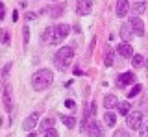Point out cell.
I'll return each instance as SVG.
<instances>
[{"instance_id": "obj_1", "label": "cell", "mask_w": 148, "mask_h": 137, "mask_svg": "<svg viewBox=\"0 0 148 137\" xmlns=\"http://www.w3.org/2000/svg\"><path fill=\"white\" fill-rule=\"evenodd\" d=\"M54 82V72L48 68H41L32 76V87L35 91H45L46 87H50Z\"/></svg>"}, {"instance_id": "obj_2", "label": "cell", "mask_w": 148, "mask_h": 137, "mask_svg": "<svg viewBox=\"0 0 148 137\" xmlns=\"http://www.w3.org/2000/svg\"><path fill=\"white\" fill-rule=\"evenodd\" d=\"M72 58H74V50L71 47H61L54 56V65L58 68H61V71H65V68L71 65Z\"/></svg>"}, {"instance_id": "obj_3", "label": "cell", "mask_w": 148, "mask_h": 137, "mask_svg": "<svg viewBox=\"0 0 148 137\" xmlns=\"http://www.w3.org/2000/svg\"><path fill=\"white\" fill-rule=\"evenodd\" d=\"M69 32H71V26H69V24L54 26V41H52V45H59L69 35Z\"/></svg>"}, {"instance_id": "obj_4", "label": "cell", "mask_w": 148, "mask_h": 137, "mask_svg": "<svg viewBox=\"0 0 148 137\" xmlns=\"http://www.w3.org/2000/svg\"><path fill=\"white\" fill-rule=\"evenodd\" d=\"M83 132H85V134L89 135V137H104L100 124H96V122L92 121V119H91V122H87V119H85V124H83Z\"/></svg>"}, {"instance_id": "obj_5", "label": "cell", "mask_w": 148, "mask_h": 137, "mask_svg": "<svg viewBox=\"0 0 148 137\" xmlns=\"http://www.w3.org/2000/svg\"><path fill=\"white\" fill-rule=\"evenodd\" d=\"M126 117H128V128H132V130L141 128V124H143V113L141 111H132Z\"/></svg>"}, {"instance_id": "obj_6", "label": "cell", "mask_w": 148, "mask_h": 137, "mask_svg": "<svg viewBox=\"0 0 148 137\" xmlns=\"http://www.w3.org/2000/svg\"><path fill=\"white\" fill-rule=\"evenodd\" d=\"M2 102H4V108H6L8 111H11V108H13L11 85H4V89H2Z\"/></svg>"}, {"instance_id": "obj_7", "label": "cell", "mask_w": 148, "mask_h": 137, "mask_svg": "<svg viewBox=\"0 0 148 137\" xmlns=\"http://www.w3.org/2000/svg\"><path fill=\"white\" fill-rule=\"evenodd\" d=\"M128 22H130V26L133 28V32H135V35H139V37H141V35H145V24H143V21L139 19L137 15H133Z\"/></svg>"}, {"instance_id": "obj_8", "label": "cell", "mask_w": 148, "mask_h": 137, "mask_svg": "<svg viewBox=\"0 0 148 137\" xmlns=\"http://www.w3.org/2000/svg\"><path fill=\"white\" fill-rule=\"evenodd\" d=\"M91 8H92L91 0H78L76 13H78V15H89V13H91Z\"/></svg>"}, {"instance_id": "obj_9", "label": "cell", "mask_w": 148, "mask_h": 137, "mask_svg": "<svg viewBox=\"0 0 148 137\" xmlns=\"http://www.w3.org/2000/svg\"><path fill=\"white\" fill-rule=\"evenodd\" d=\"M117 52L122 58H133V48H132V45H130L128 41H124V43L119 45V47H117Z\"/></svg>"}, {"instance_id": "obj_10", "label": "cell", "mask_w": 148, "mask_h": 137, "mask_svg": "<svg viewBox=\"0 0 148 137\" xmlns=\"http://www.w3.org/2000/svg\"><path fill=\"white\" fill-rule=\"evenodd\" d=\"M135 82V72H124V74L119 76V85L120 87H126V85L133 84Z\"/></svg>"}, {"instance_id": "obj_11", "label": "cell", "mask_w": 148, "mask_h": 137, "mask_svg": "<svg viewBox=\"0 0 148 137\" xmlns=\"http://www.w3.org/2000/svg\"><path fill=\"white\" fill-rule=\"evenodd\" d=\"M135 35V32H133V28L130 26V22H126V24H122V28H120V37H122L124 41H132V37Z\"/></svg>"}, {"instance_id": "obj_12", "label": "cell", "mask_w": 148, "mask_h": 137, "mask_svg": "<svg viewBox=\"0 0 148 137\" xmlns=\"http://www.w3.org/2000/svg\"><path fill=\"white\" fill-rule=\"evenodd\" d=\"M37 117H39L37 113H32L30 117H26V121L22 122V128H24L26 132H32V130H34V126L37 124Z\"/></svg>"}, {"instance_id": "obj_13", "label": "cell", "mask_w": 148, "mask_h": 137, "mask_svg": "<svg viewBox=\"0 0 148 137\" xmlns=\"http://www.w3.org/2000/svg\"><path fill=\"white\" fill-rule=\"evenodd\" d=\"M128 11H130L128 0H119V2H117V17H126Z\"/></svg>"}, {"instance_id": "obj_14", "label": "cell", "mask_w": 148, "mask_h": 137, "mask_svg": "<svg viewBox=\"0 0 148 137\" xmlns=\"http://www.w3.org/2000/svg\"><path fill=\"white\" fill-rule=\"evenodd\" d=\"M46 11L50 13V17L58 19L59 15H63V11H65V4H56L54 8H48V10H45V13H46Z\"/></svg>"}, {"instance_id": "obj_15", "label": "cell", "mask_w": 148, "mask_h": 137, "mask_svg": "<svg viewBox=\"0 0 148 137\" xmlns=\"http://www.w3.org/2000/svg\"><path fill=\"white\" fill-rule=\"evenodd\" d=\"M54 41V26H46V30L43 32V43H50Z\"/></svg>"}, {"instance_id": "obj_16", "label": "cell", "mask_w": 148, "mask_h": 137, "mask_svg": "<svg viewBox=\"0 0 148 137\" xmlns=\"http://www.w3.org/2000/svg\"><path fill=\"white\" fill-rule=\"evenodd\" d=\"M104 106L108 108V109L115 108V106H119V100H117V97H115V95H108V97L104 98Z\"/></svg>"}, {"instance_id": "obj_17", "label": "cell", "mask_w": 148, "mask_h": 137, "mask_svg": "<svg viewBox=\"0 0 148 137\" xmlns=\"http://www.w3.org/2000/svg\"><path fill=\"white\" fill-rule=\"evenodd\" d=\"M104 63H106V67L113 65V50H111L109 47L106 48V52H104Z\"/></svg>"}, {"instance_id": "obj_18", "label": "cell", "mask_w": 148, "mask_h": 137, "mask_svg": "<svg viewBox=\"0 0 148 137\" xmlns=\"http://www.w3.org/2000/svg\"><path fill=\"white\" fill-rule=\"evenodd\" d=\"M104 122H106V126H115V122H117V117H115V113H111V111H108L104 115Z\"/></svg>"}, {"instance_id": "obj_19", "label": "cell", "mask_w": 148, "mask_h": 137, "mask_svg": "<svg viewBox=\"0 0 148 137\" xmlns=\"http://www.w3.org/2000/svg\"><path fill=\"white\" fill-rule=\"evenodd\" d=\"M132 11H133V15H141V13H145V11H146V4H145V2H137V4H133Z\"/></svg>"}, {"instance_id": "obj_20", "label": "cell", "mask_w": 148, "mask_h": 137, "mask_svg": "<svg viewBox=\"0 0 148 137\" xmlns=\"http://www.w3.org/2000/svg\"><path fill=\"white\" fill-rule=\"evenodd\" d=\"M61 122L67 128H74V126H76V119L71 117V115H61Z\"/></svg>"}, {"instance_id": "obj_21", "label": "cell", "mask_w": 148, "mask_h": 137, "mask_svg": "<svg viewBox=\"0 0 148 137\" xmlns=\"http://www.w3.org/2000/svg\"><path fill=\"white\" fill-rule=\"evenodd\" d=\"M54 122H56V119H52V117L45 119V121L41 122V132H46V130H50V128H54Z\"/></svg>"}, {"instance_id": "obj_22", "label": "cell", "mask_w": 148, "mask_h": 137, "mask_svg": "<svg viewBox=\"0 0 148 137\" xmlns=\"http://www.w3.org/2000/svg\"><path fill=\"white\" fill-rule=\"evenodd\" d=\"M130 108H132V104H130V102H120V104H119L120 115H128V113H130Z\"/></svg>"}, {"instance_id": "obj_23", "label": "cell", "mask_w": 148, "mask_h": 137, "mask_svg": "<svg viewBox=\"0 0 148 137\" xmlns=\"http://www.w3.org/2000/svg\"><path fill=\"white\" fill-rule=\"evenodd\" d=\"M143 61H145V59H143L141 54H135V56L132 58V65H133V67H141V65H143Z\"/></svg>"}, {"instance_id": "obj_24", "label": "cell", "mask_w": 148, "mask_h": 137, "mask_svg": "<svg viewBox=\"0 0 148 137\" xmlns=\"http://www.w3.org/2000/svg\"><path fill=\"white\" fill-rule=\"evenodd\" d=\"M141 87H143V85H139V84H137L135 87H133V89H132V91L128 93V98H133V97H137V95L141 93Z\"/></svg>"}, {"instance_id": "obj_25", "label": "cell", "mask_w": 148, "mask_h": 137, "mask_svg": "<svg viewBox=\"0 0 148 137\" xmlns=\"http://www.w3.org/2000/svg\"><path fill=\"white\" fill-rule=\"evenodd\" d=\"M45 137H59V134L54 130V128H50V130H46V132H45Z\"/></svg>"}, {"instance_id": "obj_26", "label": "cell", "mask_w": 148, "mask_h": 137, "mask_svg": "<svg viewBox=\"0 0 148 137\" xmlns=\"http://www.w3.org/2000/svg\"><path fill=\"white\" fill-rule=\"evenodd\" d=\"M113 137H130V135H128L126 130H122V128H120V130H117V132L113 134Z\"/></svg>"}, {"instance_id": "obj_27", "label": "cell", "mask_w": 148, "mask_h": 137, "mask_svg": "<svg viewBox=\"0 0 148 137\" xmlns=\"http://www.w3.org/2000/svg\"><path fill=\"white\" fill-rule=\"evenodd\" d=\"M141 137H148V124H145L141 128Z\"/></svg>"}, {"instance_id": "obj_28", "label": "cell", "mask_w": 148, "mask_h": 137, "mask_svg": "<svg viewBox=\"0 0 148 137\" xmlns=\"http://www.w3.org/2000/svg\"><path fill=\"white\" fill-rule=\"evenodd\" d=\"M28 41H30V30L24 28V45H28Z\"/></svg>"}, {"instance_id": "obj_29", "label": "cell", "mask_w": 148, "mask_h": 137, "mask_svg": "<svg viewBox=\"0 0 148 137\" xmlns=\"http://www.w3.org/2000/svg\"><path fill=\"white\" fill-rule=\"evenodd\" d=\"M4 15H6V6L0 2V19H4Z\"/></svg>"}, {"instance_id": "obj_30", "label": "cell", "mask_w": 148, "mask_h": 137, "mask_svg": "<svg viewBox=\"0 0 148 137\" xmlns=\"http://www.w3.org/2000/svg\"><path fill=\"white\" fill-rule=\"evenodd\" d=\"M9 68H11V63H8L6 67L2 68V76H8V72H9Z\"/></svg>"}, {"instance_id": "obj_31", "label": "cell", "mask_w": 148, "mask_h": 137, "mask_svg": "<svg viewBox=\"0 0 148 137\" xmlns=\"http://www.w3.org/2000/svg\"><path fill=\"white\" fill-rule=\"evenodd\" d=\"M26 19L28 21H34L35 19V13H26Z\"/></svg>"}, {"instance_id": "obj_32", "label": "cell", "mask_w": 148, "mask_h": 137, "mask_svg": "<svg viewBox=\"0 0 148 137\" xmlns=\"http://www.w3.org/2000/svg\"><path fill=\"white\" fill-rule=\"evenodd\" d=\"M65 106H67V108H74V102H72V100H67V102H65Z\"/></svg>"}, {"instance_id": "obj_33", "label": "cell", "mask_w": 148, "mask_h": 137, "mask_svg": "<svg viewBox=\"0 0 148 137\" xmlns=\"http://www.w3.org/2000/svg\"><path fill=\"white\" fill-rule=\"evenodd\" d=\"M28 137H37V134H34V132H32V134H28Z\"/></svg>"}, {"instance_id": "obj_34", "label": "cell", "mask_w": 148, "mask_h": 137, "mask_svg": "<svg viewBox=\"0 0 148 137\" xmlns=\"http://www.w3.org/2000/svg\"><path fill=\"white\" fill-rule=\"evenodd\" d=\"M146 67H148V58H146Z\"/></svg>"}]
</instances>
